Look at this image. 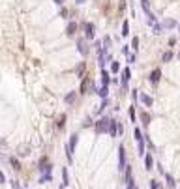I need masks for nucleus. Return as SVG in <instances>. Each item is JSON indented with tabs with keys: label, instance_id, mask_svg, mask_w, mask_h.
I'll return each mask as SVG.
<instances>
[{
	"label": "nucleus",
	"instance_id": "14",
	"mask_svg": "<svg viewBox=\"0 0 180 189\" xmlns=\"http://www.w3.org/2000/svg\"><path fill=\"white\" fill-rule=\"evenodd\" d=\"M143 157H145V169H146V171H152V169H154V157H152L150 154H145Z\"/></svg>",
	"mask_w": 180,
	"mask_h": 189
},
{
	"label": "nucleus",
	"instance_id": "37",
	"mask_svg": "<svg viewBox=\"0 0 180 189\" xmlns=\"http://www.w3.org/2000/svg\"><path fill=\"white\" fill-rule=\"evenodd\" d=\"M131 98H133V101H137L139 99V90H131Z\"/></svg>",
	"mask_w": 180,
	"mask_h": 189
},
{
	"label": "nucleus",
	"instance_id": "27",
	"mask_svg": "<svg viewBox=\"0 0 180 189\" xmlns=\"http://www.w3.org/2000/svg\"><path fill=\"white\" fill-rule=\"evenodd\" d=\"M105 107H109V99H107V98H103V101H101V105H100V107L96 109V114H100V112H103V109H105Z\"/></svg>",
	"mask_w": 180,
	"mask_h": 189
},
{
	"label": "nucleus",
	"instance_id": "9",
	"mask_svg": "<svg viewBox=\"0 0 180 189\" xmlns=\"http://www.w3.org/2000/svg\"><path fill=\"white\" fill-rule=\"evenodd\" d=\"M148 81H150V82H152V84L156 86L158 82H160V81H162V69H160V67H156V69H154V71L150 73V77H148Z\"/></svg>",
	"mask_w": 180,
	"mask_h": 189
},
{
	"label": "nucleus",
	"instance_id": "44",
	"mask_svg": "<svg viewBox=\"0 0 180 189\" xmlns=\"http://www.w3.org/2000/svg\"><path fill=\"white\" fill-rule=\"evenodd\" d=\"M86 0H75V4H84Z\"/></svg>",
	"mask_w": 180,
	"mask_h": 189
},
{
	"label": "nucleus",
	"instance_id": "25",
	"mask_svg": "<svg viewBox=\"0 0 180 189\" xmlns=\"http://www.w3.org/2000/svg\"><path fill=\"white\" fill-rule=\"evenodd\" d=\"M137 154L143 157L145 155V139L143 140H139V143H137Z\"/></svg>",
	"mask_w": 180,
	"mask_h": 189
},
{
	"label": "nucleus",
	"instance_id": "16",
	"mask_svg": "<svg viewBox=\"0 0 180 189\" xmlns=\"http://www.w3.org/2000/svg\"><path fill=\"white\" fill-rule=\"evenodd\" d=\"M96 94H98L101 99H103V98H107V96H109V86L101 84V88H98V90H96Z\"/></svg>",
	"mask_w": 180,
	"mask_h": 189
},
{
	"label": "nucleus",
	"instance_id": "30",
	"mask_svg": "<svg viewBox=\"0 0 180 189\" xmlns=\"http://www.w3.org/2000/svg\"><path fill=\"white\" fill-rule=\"evenodd\" d=\"M118 71H120V64L112 60L111 62V73H118Z\"/></svg>",
	"mask_w": 180,
	"mask_h": 189
},
{
	"label": "nucleus",
	"instance_id": "10",
	"mask_svg": "<svg viewBox=\"0 0 180 189\" xmlns=\"http://www.w3.org/2000/svg\"><path fill=\"white\" fill-rule=\"evenodd\" d=\"M77 28H79V25H77V22H75V21H70V22H68V26H66V36H68V38L75 36Z\"/></svg>",
	"mask_w": 180,
	"mask_h": 189
},
{
	"label": "nucleus",
	"instance_id": "23",
	"mask_svg": "<svg viewBox=\"0 0 180 189\" xmlns=\"http://www.w3.org/2000/svg\"><path fill=\"white\" fill-rule=\"evenodd\" d=\"M133 139H135V143L143 140V131H141L139 127H135V129H133Z\"/></svg>",
	"mask_w": 180,
	"mask_h": 189
},
{
	"label": "nucleus",
	"instance_id": "29",
	"mask_svg": "<svg viewBox=\"0 0 180 189\" xmlns=\"http://www.w3.org/2000/svg\"><path fill=\"white\" fill-rule=\"evenodd\" d=\"M129 47H131V49H133L135 53L139 51V38H137V36H135V38L131 39V45H129Z\"/></svg>",
	"mask_w": 180,
	"mask_h": 189
},
{
	"label": "nucleus",
	"instance_id": "38",
	"mask_svg": "<svg viewBox=\"0 0 180 189\" xmlns=\"http://www.w3.org/2000/svg\"><path fill=\"white\" fill-rule=\"evenodd\" d=\"M28 148H19V155H28Z\"/></svg>",
	"mask_w": 180,
	"mask_h": 189
},
{
	"label": "nucleus",
	"instance_id": "39",
	"mask_svg": "<svg viewBox=\"0 0 180 189\" xmlns=\"http://www.w3.org/2000/svg\"><path fill=\"white\" fill-rule=\"evenodd\" d=\"M64 120H66V116L62 114V116H60V120H58V129H62V127H64Z\"/></svg>",
	"mask_w": 180,
	"mask_h": 189
},
{
	"label": "nucleus",
	"instance_id": "21",
	"mask_svg": "<svg viewBox=\"0 0 180 189\" xmlns=\"http://www.w3.org/2000/svg\"><path fill=\"white\" fill-rule=\"evenodd\" d=\"M163 176H165V182H167V187H176V182H174V178H173L171 174H167V172H163Z\"/></svg>",
	"mask_w": 180,
	"mask_h": 189
},
{
	"label": "nucleus",
	"instance_id": "2",
	"mask_svg": "<svg viewBox=\"0 0 180 189\" xmlns=\"http://www.w3.org/2000/svg\"><path fill=\"white\" fill-rule=\"evenodd\" d=\"M109 122H111V118H109V116L100 118V120L96 122V133H98V135L107 133V129H109Z\"/></svg>",
	"mask_w": 180,
	"mask_h": 189
},
{
	"label": "nucleus",
	"instance_id": "28",
	"mask_svg": "<svg viewBox=\"0 0 180 189\" xmlns=\"http://www.w3.org/2000/svg\"><path fill=\"white\" fill-rule=\"evenodd\" d=\"M84 69H86V64H84V62H81V64L77 66V69H75V71H77V77H83Z\"/></svg>",
	"mask_w": 180,
	"mask_h": 189
},
{
	"label": "nucleus",
	"instance_id": "35",
	"mask_svg": "<svg viewBox=\"0 0 180 189\" xmlns=\"http://www.w3.org/2000/svg\"><path fill=\"white\" fill-rule=\"evenodd\" d=\"M129 120L135 124V120H137V116H135V109L133 107H129Z\"/></svg>",
	"mask_w": 180,
	"mask_h": 189
},
{
	"label": "nucleus",
	"instance_id": "18",
	"mask_svg": "<svg viewBox=\"0 0 180 189\" xmlns=\"http://www.w3.org/2000/svg\"><path fill=\"white\" fill-rule=\"evenodd\" d=\"M70 185V174H68V169H62V187Z\"/></svg>",
	"mask_w": 180,
	"mask_h": 189
},
{
	"label": "nucleus",
	"instance_id": "19",
	"mask_svg": "<svg viewBox=\"0 0 180 189\" xmlns=\"http://www.w3.org/2000/svg\"><path fill=\"white\" fill-rule=\"evenodd\" d=\"M75 99H77V94H75V92H70V94H68V96L64 98V101H66L68 105H73Z\"/></svg>",
	"mask_w": 180,
	"mask_h": 189
},
{
	"label": "nucleus",
	"instance_id": "20",
	"mask_svg": "<svg viewBox=\"0 0 180 189\" xmlns=\"http://www.w3.org/2000/svg\"><path fill=\"white\" fill-rule=\"evenodd\" d=\"M162 26H163V28H174V26H176V21H174V19H165V21L162 22Z\"/></svg>",
	"mask_w": 180,
	"mask_h": 189
},
{
	"label": "nucleus",
	"instance_id": "6",
	"mask_svg": "<svg viewBox=\"0 0 180 189\" xmlns=\"http://www.w3.org/2000/svg\"><path fill=\"white\" fill-rule=\"evenodd\" d=\"M39 172L41 174H53V165L47 163V159H45V157L39 161Z\"/></svg>",
	"mask_w": 180,
	"mask_h": 189
},
{
	"label": "nucleus",
	"instance_id": "41",
	"mask_svg": "<svg viewBox=\"0 0 180 189\" xmlns=\"http://www.w3.org/2000/svg\"><path fill=\"white\" fill-rule=\"evenodd\" d=\"M128 53H129V47L124 45V47H122V54H128Z\"/></svg>",
	"mask_w": 180,
	"mask_h": 189
},
{
	"label": "nucleus",
	"instance_id": "17",
	"mask_svg": "<svg viewBox=\"0 0 180 189\" xmlns=\"http://www.w3.org/2000/svg\"><path fill=\"white\" fill-rule=\"evenodd\" d=\"M8 161L11 163V167H13V171H17V172L21 171V163H19V159H17V157H13V155H10V157H8Z\"/></svg>",
	"mask_w": 180,
	"mask_h": 189
},
{
	"label": "nucleus",
	"instance_id": "4",
	"mask_svg": "<svg viewBox=\"0 0 180 189\" xmlns=\"http://www.w3.org/2000/svg\"><path fill=\"white\" fill-rule=\"evenodd\" d=\"M79 92H81V94H90V92H94V94H96V86H94V82L90 81V79H84V81L81 82Z\"/></svg>",
	"mask_w": 180,
	"mask_h": 189
},
{
	"label": "nucleus",
	"instance_id": "26",
	"mask_svg": "<svg viewBox=\"0 0 180 189\" xmlns=\"http://www.w3.org/2000/svg\"><path fill=\"white\" fill-rule=\"evenodd\" d=\"M141 120H143V124H145V126H148V124H150V120H152V116H150L148 112H141Z\"/></svg>",
	"mask_w": 180,
	"mask_h": 189
},
{
	"label": "nucleus",
	"instance_id": "32",
	"mask_svg": "<svg viewBox=\"0 0 180 189\" xmlns=\"http://www.w3.org/2000/svg\"><path fill=\"white\" fill-rule=\"evenodd\" d=\"M152 30H154V34L158 36V34H162V30H163V26L160 25V22H154V25H152Z\"/></svg>",
	"mask_w": 180,
	"mask_h": 189
},
{
	"label": "nucleus",
	"instance_id": "43",
	"mask_svg": "<svg viewBox=\"0 0 180 189\" xmlns=\"http://www.w3.org/2000/svg\"><path fill=\"white\" fill-rule=\"evenodd\" d=\"M174 43H176V38H171V39H169V45H171V47H173V45H174Z\"/></svg>",
	"mask_w": 180,
	"mask_h": 189
},
{
	"label": "nucleus",
	"instance_id": "45",
	"mask_svg": "<svg viewBox=\"0 0 180 189\" xmlns=\"http://www.w3.org/2000/svg\"><path fill=\"white\" fill-rule=\"evenodd\" d=\"M2 144H4V140H2V139H0V146H2Z\"/></svg>",
	"mask_w": 180,
	"mask_h": 189
},
{
	"label": "nucleus",
	"instance_id": "15",
	"mask_svg": "<svg viewBox=\"0 0 180 189\" xmlns=\"http://www.w3.org/2000/svg\"><path fill=\"white\" fill-rule=\"evenodd\" d=\"M109 82H111V71H107V69L101 67V84L109 86Z\"/></svg>",
	"mask_w": 180,
	"mask_h": 189
},
{
	"label": "nucleus",
	"instance_id": "22",
	"mask_svg": "<svg viewBox=\"0 0 180 189\" xmlns=\"http://www.w3.org/2000/svg\"><path fill=\"white\" fill-rule=\"evenodd\" d=\"M120 34H122V38H128V36H129V22H128V21L122 22V32H120Z\"/></svg>",
	"mask_w": 180,
	"mask_h": 189
},
{
	"label": "nucleus",
	"instance_id": "12",
	"mask_svg": "<svg viewBox=\"0 0 180 189\" xmlns=\"http://www.w3.org/2000/svg\"><path fill=\"white\" fill-rule=\"evenodd\" d=\"M107 133H109L111 137H118V122H117V120H111V122H109Z\"/></svg>",
	"mask_w": 180,
	"mask_h": 189
},
{
	"label": "nucleus",
	"instance_id": "42",
	"mask_svg": "<svg viewBox=\"0 0 180 189\" xmlns=\"http://www.w3.org/2000/svg\"><path fill=\"white\" fill-rule=\"evenodd\" d=\"M53 2H55V4H58V6H62V4L66 2V0H53Z\"/></svg>",
	"mask_w": 180,
	"mask_h": 189
},
{
	"label": "nucleus",
	"instance_id": "31",
	"mask_svg": "<svg viewBox=\"0 0 180 189\" xmlns=\"http://www.w3.org/2000/svg\"><path fill=\"white\" fill-rule=\"evenodd\" d=\"M173 60V51H167L162 54V62H171Z\"/></svg>",
	"mask_w": 180,
	"mask_h": 189
},
{
	"label": "nucleus",
	"instance_id": "8",
	"mask_svg": "<svg viewBox=\"0 0 180 189\" xmlns=\"http://www.w3.org/2000/svg\"><path fill=\"white\" fill-rule=\"evenodd\" d=\"M124 167H126V148L120 144L118 146V169L124 171Z\"/></svg>",
	"mask_w": 180,
	"mask_h": 189
},
{
	"label": "nucleus",
	"instance_id": "33",
	"mask_svg": "<svg viewBox=\"0 0 180 189\" xmlns=\"http://www.w3.org/2000/svg\"><path fill=\"white\" fill-rule=\"evenodd\" d=\"M126 56H128V62H129V64H135V62H137V53H128Z\"/></svg>",
	"mask_w": 180,
	"mask_h": 189
},
{
	"label": "nucleus",
	"instance_id": "46",
	"mask_svg": "<svg viewBox=\"0 0 180 189\" xmlns=\"http://www.w3.org/2000/svg\"><path fill=\"white\" fill-rule=\"evenodd\" d=\"M178 60H180V53H178Z\"/></svg>",
	"mask_w": 180,
	"mask_h": 189
},
{
	"label": "nucleus",
	"instance_id": "13",
	"mask_svg": "<svg viewBox=\"0 0 180 189\" xmlns=\"http://www.w3.org/2000/svg\"><path fill=\"white\" fill-rule=\"evenodd\" d=\"M139 99L143 101V105H145V107H152V105H154V98H152V96H148V94H141Z\"/></svg>",
	"mask_w": 180,
	"mask_h": 189
},
{
	"label": "nucleus",
	"instance_id": "24",
	"mask_svg": "<svg viewBox=\"0 0 180 189\" xmlns=\"http://www.w3.org/2000/svg\"><path fill=\"white\" fill-rule=\"evenodd\" d=\"M101 45H103V51H105V53H109V49H111V38H109V36H105Z\"/></svg>",
	"mask_w": 180,
	"mask_h": 189
},
{
	"label": "nucleus",
	"instance_id": "11",
	"mask_svg": "<svg viewBox=\"0 0 180 189\" xmlns=\"http://www.w3.org/2000/svg\"><path fill=\"white\" fill-rule=\"evenodd\" d=\"M129 79H131V69H129V67H124V69H122V88H124V90H126Z\"/></svg>",
	"mask_w": 180,
	"mask_h": 189
},
{
	"label": "nucleus",
	"instance_id": "36",
	"mask_svg": "<svg viewBox=\"0 0 180 189\" xmlns=\"http://www.w3.org/2000/svg\"><path fill=\"white\" fill-rule=\"evenodd\" d=\"M150 187H152V189H160V187H162V183L158 182V180H150Z\"/></svg>",
	"mask_w": 180,
	"mask_h": 189
},
{
	"label": "nucleus",
	"instance_id": "3",
	"mask_svg": "<svg viewBox=\"0 0 180 189\" xmlns=\"http://www.w3.org/2000/svg\"><path fill=\"white\" fill-rule=\"evenodd\" d=\"M124 174H126V187L128 189H133L135 187V180H133V169L129 167V165H126V167H124Z\"/></svg>",
	"mask_w": 180,
	"mask_h": 189
},
{
	"label": "nucleus",
	"instance_id": "47",
	"mask_svg": "<svg viewBox=\"0 0 180 189\" xmlns=\"http://www.w3.org/2000/svg\"><path fill=\"white\" fill-rule=\"evenodd\" d=\"M178 30H180V25H178Z\"/></svg>",
	"mask_w": 180,
	"mask_h": 189
},
{
	"label": "nucleus",
	"instance_id": "40",
	"mask_svg": "<svg viewBox=\"0 0 180 189\" xmlns=\"http://www.w3.org/2000/svg\"><path fill=\"white\" fill-rule=\"evenodd\" d=\"M0 183H6V176H4L2 171H0Z\"/></svg>",
	"mask_w": 180,
	"mask_h": 189
},
{
	"label": "nucleus",
	"instance_id": "1",
	"mask_svg": "<svg viewBox=\"0 0 180 189\" xmlns=\"http://www.w3.org/2000/svg\"><path fill=\"white\" fill-rule=\"evenodd\" d=\"M77 143H79V135L73 133V135L70 137V143L66 144V157H68V163L73 161V152H75V148H77Z\"/></svg>",
	"mask_w": 180,
	"mask_h": 189
},
{
	"label": "nucleus",
	"instance_id": "34",
	"mask_svg": "<svg viewBox=\"0 0 180 189\" xmlns=\"http://www.w3.org/2000/svg\"><path fill=\"white\" fill-rule=\"evenodd\" d=\"M51 180H53V174H41L39 183H47V182H51Z\"/></svg>",
	"mask_w": 180,
	"mask_h": 189
},
{
	"label": "nucleus",
	"instance_id": "7",
	"mask_svg": "<svg viewBox=\"0 0 180 189\" xmlns=\"http://www.w3.org/2000/svg\"><path fill=\"white\" fill-rule=\"evenodd\" d=\"M83 28H84V38L86 39H94L96 32H94V25H92V22H83Z\"/></svg>",
	"mask_w": 180,
	"mask_h": 189
},
{
	"label": "nucleus",
	"instance_id": "5",
	"mask_svg": "<svg viewBox=\"0 0 180 189\" xmlns=\"http://www.w3.org/2000/svg\"><path fill=\"white\" fill-rule=\"evenodd\" d=\"M77 51H79V54H83V56H88V53H90V47H88V43H86L83 38L77 39Z\"/></svg>",
	"mask_w": 180,
	"mask_h": 189
}]
</instances>
